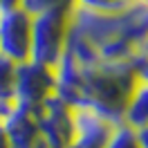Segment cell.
I'll return each mask as SVG.
<instances>
[{"mask_svg": "<svg viewBox=\"0 0 148 148\" xmlns=\"http://www.w3.org/2000/svg\"><path fill=\"white\" fill-rule=\"evenodd\" d=\"M148 34V0H132L121 11H90L72 5L65 54L76 61H132Z\"/></svg>", "mask_w": 148, "mask_h": 148, "instance_id": "cell-1", "label": "cell"}, {"mask_svg": "<svg viewBox=\"0 0 148 148\" xmlns=\"http://www.w3.org/2000/svg\"><path fill=\"white\" fill-rule=\"evenodd\" d=\"M56 90L70 106H85L114 123L123 121V112L135 85L137 72L132 61H76L63 54L54 67Z\"/></svg>", "mask_w": 148, "mask_h": 148, "instance_id": "cell-2", "label": "cell"}, {"mask_svg": "<svg viewBox=\"0 0 148 148\" xmlns=\"http://www.w3.org/2000/svg\"><path fill=\"white\" fill-rule=\"evenodd\" d=\"M72 7L52 9L34 16L32 23V58L47 67H56L65 54L67 34H70Z\"/></svg>", "mask_w": 148, "mask_h": 148, "instance_id": "cell-3", "label": "cell"}, {"mask_svg": "<svg viewBox=\"0 0 148 148\" xmlns=\"http://www.w3.org/2000/svg\"><path fill=\"white\" fill-rule=\"evenodd\" d=\"M32 23L34 16L23 7L0 9V54L14 63L32 58Z\"/></svg>", "mask_w": 148, "mask_h": 148, "instance_id": "cell-4", "label": "cell"}, {"mask_svg": "<svg viewBox=\"0 0 148 148\" xmlns=\"http://www.w3.org/2000/svg\"><path fill=\"white\" fill-rule=\"evenodd\" d=\"M56 90V72L36 61H25L16 65V85H14V101L32 108H40L47 97Z\"/></svg>", "mask_w": 148, "mask_h": 148, "instance_id": "cell-5", "label": "cell"}, {"mask_svg": "<svg viewBox=\"0 0 148 148\" xmlns=\"http://www.w3.org/2000/svg\"><path fill=\"white\" fill-rule=\"evenodd\" d=\"M38 126L40 139L49 148H67L74 135V106L54 92L38 108Z\"/></svg>", "mask_w": 148, "mask_h": 148, "instance_id": "cell-6", "label": "cell"}, {"mask_svg": "<svg viewBox=\"0 0 148 148\" xmlns=\"http://www.w3.org/2000/svg\"><path fill=\"white\" fill-rule=\"evenodd\" d=\"M2 126L7 130V137L11 141V148H34L40 139V126H38V108L11 103L0 117Z\"/></svg>", "mask_w": 148, "mask_h": 148, "instance_id": "cell-7", "label": "cell"}, {"mask_svg": "<svg viewBox=\"0 0 148 148\" xmlns=\"http://www.w3.org/2000/svg\"><path fill=\"white\" fill-rule=\"evenodd\" d=\"M123 123H128L130 128H144L148 126V83L146 81H139L130 94L126 112H123Z\"/></svg>", "mask_w": 148, "mask_h": 148, "instance_id": "cell-8", "label": "cell"}, {"mask_svg": "<svg viewBox=\"0 0 148 148\" xmlns=\"http://www.w3.org/2000/svg\"><path fill=\"white\" fill-rule=\"evenodd\" d=\"M16 65L11 58L0 54V117L14 103V85H16Z\"/></svg>", "mask_w": 148, "mask_h": 148, "instance_id": "cell-9", "label": "cell"}, {"mask_svg": "<svg viewBox=\"0 0 148 148\" xmlns=\"http://www.w3.org/2000/svg\"><path fill=\"white\" fill-rule=\"evenodd\" d=\"M106 148H141L137 130L130 128L128 123H123V121L117 123V128H114V132H112V137Z\"/></svg>", "mask_w": 148, "mask_h": 148, "instance_id": "cell-10", "label": "cell"}, {"mask_svg": "<svg viewBox=\"0 0 148 148\" xmlns=\"http://www.w3.org/2000/svg\"><path fill=\"white\" fill-rule=\"evenodd\" d=\"M72 5L74 0H20V7L32 16H38V14H45V11H52V9L72 7Z\"/></svg>", "mask_w": 148, "mask_h": 148, "instance_id": "cell-11", "label": "cell"}, {"mask_svg": "<svg viewBox=\"0 0 148 148\" xmlns=\"http://www.w3.org/2000/svg\"><path fill=\"white\" fill-rule=\"evenodd\" d=\"M132 0H74L76 7H83L90 11H103V14H110V11H121L123 7H128Z\"/></svg>", "mask_w": 148, "mask_h": 148, "instance_id": "cell-12", "label": "cell"}, {"mask_svg": "<svg viewBox=\"0 0 148 148\" xmlns=\"http://www.w3.org/2000/svg\"><path fill=\"white\" fill-rule=\"evenodd\" d=\"M132 65H135L137 79L148 83V56H135V58H132Z\"/></svg>", "mask_w": 148, "mask_h": 148, "instance_id": "cell-13", "label": "cell"}, {"mask_svg": "<svg viewBox=\"0 0 148 148\" xmlns=\"http://www.w3.org/2000/svg\"><path fill=\"white\" fill-rule=\"evenodd\" d=\"M0 148H11V141L7 137V130L2 126V119H0Z\"/></svg>", "mask_w": 148, "mask_h": 148, "instance_id": "cell-14", "label": "cell"}, {"mask_svg": "<svg viewBox=\"0 0 148 148\" xmlns=\"http://www.w3.org/2000/svg\"><path fill=\"white\" fill-rule=\"evenodd\" d=\"M137 137H139V144H141V148H148V126H144V128L137 130Z\"/></svg>", "mask_w": 148, "mask_h": 148, "instance_id": "cell-15", "label": "cell"}, {"mask_svg": "<svg viewBox=\"0 0 148 148\" xmlns=\"http://www.w3.org/2000/svg\"><path fill=\"white\" fill-rule=\"evenodd\" d=\"M20 7V0H0V9H14Z\"/></svg>", "mask_w": 148, "mask_h": 148, "instance_id": "cell-16", "label": "cell"}, {"mask_svg": "<svg viewBox=\"0 0 148 148\" xmlns=\"http://www.w3.org/2000/svg\"><path fill=\"white\" fill-rule=\"evenodd\" d=\"M137 56H148V34H146V38L141 40V45H139V52H137Z\"/></svg>", "mask_w": 148, "mask_h": 148, "instance_id": "cell-17", "label": "cell"}]
</instances>
